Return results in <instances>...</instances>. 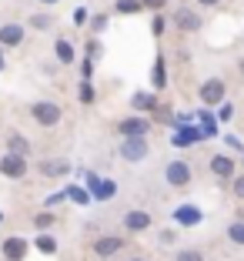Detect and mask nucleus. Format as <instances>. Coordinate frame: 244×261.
I'll use <instances>...</instances> for the list:
<instances>
[{
	"label": "nucleus",
	"mask_w": 244,
	"mask_h": 261,
	"mask_svg": "<svg viewBox=\"0 0 244 261\" xmlns=\"http://www.w3.org/2000/svg\"><path fill=\"white\" fill-rule=\"evenodd\" d=\"M91 23H94V31H104V23H107V17H94Z\"/></svg>",
	"instance_id": "34"
},
{
	"label": "nucleus",
	"mask_w": 244,
	"mask_h": 261,
	"mask_svg": "<svg viewBox=\"0 0 244 261\" xmlns=\"http://www.w3.org/2000/svg\"><path fill=\"white\" fill-rule=\"evenodd\" d=\"M27 151H31V141L23 138V134H10V138H7V154H20V158H27Z\"/></svg>",
	"instance_id": "16"
},
{
	"label": "nucleus",
	"mask_w": 244,
	"mask_h": 261,
	"mask_svg": "<svg viewBox=\"0 0 244 261\" xmlns=\"http://www.w3.org/2000/svg\"><path fill=\"white\" fill-rule=\"evenodd\" d=\"M177 261H204V254H201V251H194V248H187V251H181V254H177Z\"/></svg>",
	"instance_id": "27"
},
{
	"label": "nucleus",
	"mask_w": 244,
	"mask_h": 261,
	"mask_svg": "<svg viewBox=\"0 0 244 261\" xmlns=\"http://www.w3.org/2000/svg\"><path fill=\"white\" fill-rule=\"evenodd\" d=\"M121 158L124 161H144L147 158V141L144 138H127L121 144Z\"/></svg>",
	"instance_id": "4"
},
{
	"label": "nucleus",
	"mask_w": 244,
	"mask_h": 261,
	"mask_svg": "<svg viewBox=\"0 0 244 261\" xmlns=\"http://www.w3.org/2000/svg\"><path fill=\"white\" fill-rule=\"evenodd\" d=\"M40 4H57V0H40Z\"/></svg>",
	"instance_id": "37"
},
{
	"label": "nucleus",
	"mask_w": 244,
	"mask_h": 261,
	"mask_svg": "<svg viewBox=\"0 0 244 261\" xmlns=\"http://www.w3.org/2000/svg\"><path fill=\"white\" fill-rule=\"evenodd\" d=\"M228 238L234 241V245H241V248H244V221H231V228H228Z\"/></svg>",
	"instance_id": "18"
},
{
	"label": "nucleus",
	"mask_w": 244,
	"mask_h": 261,
	"mask_svg": "<svg viewBox=\"0 0 244 261\" xmlns=\"http://www.w3.org/2000/svg\"><path fill=\"white\" fill-rule=\"evenodd\" d=\"M201 130H204V134H214V130H218V124H214V117L207 114V111H201Z\"/></svg>",
	"instance_id": "24"
},
{
	"label": "nucleus",
	"mask_w": 244,
	"mask_h": 261,
	"mask_svg": "<svg viewBox=\"0 0 244 261\" xmlns=\"http://www.w3.org/2000/svg\"><path fill=\"white\" fill-rule=\"evenodd\" d=\"M34 27H37V31H47V27H50V17H47V14H37V17H34Z\"/></svg>",
	"instance_id": "28"
},
{
	"label": "nucleus",
	"mask_w": 244,
	"mask_h": 261,
	"mask_svg": "<svg viewBox=\"0 0 244 261\" xmlns=\"http://www.w3.org/2000/svg\"><path fill=\"white\" fill-rule=\"evenodd\" d=\"M141 4H144V7H151V10H160L168 0H141Z\"/></svg>",
	"instance_id": "31"
},
{
	"label": "nucleus",
	"mask_w": 244,
	"mask_h": 261,
	"mask_svg": "<svg viewBox=\"0 0 244 261\" xmlns=\"http://www.w3.org/2000/svg\"><path fill=\"white\" fill-rule=\"evenodd\" d=\"M37 251H44V254H53V251H57V241H53L50 234H40V238H37Z\"/></svg>",
	"instance_id": "21"
},
{
	"label": "nucleus",
	"mask_w": 244,
	"mask_h": 261,
	"mask_svg": "<svg viewBox=\"0 0 244 261\" xmlns=\"http://www.w3.org/2000/svg\"><path fill=\"white\" fill-rule=\"evenodd\" d=\"M218 117H221V121H231V117H234V108H231V104H224V108H221V114H218Z\"/></svg>",
	"instance_id": "30"
},
{
	"label": "nucleus",
	"mask_w": 244,
	"mask_h": 261,
	"mask_svg": "<svg viewBox=\"0 0 244 261\" xmlns=\"http://www.w3.org/2000/svg\"><path fill=\"white\" fill-rule=\"evenodd\" d=\"M31 114H34V121H37L40 127H53V124L61 121V108L50 104V100H37V104L31 108Z\"/></svg>",
	"instance_id": "1"
},
{
	"label": "nucleus",
	"mask_w": 244,
	"mask_h": 261,
	"mask_svg": "<svg viewBox=\"0 0 244 261\" xmlns=\"http://www.w3.org/2000/svg\"><path fill=\"white\" fill-rule=\"evenodd\" d=\"M0 70H4V50H0Z\"/></svg>",
	"instance_id": "36"
},
{
	"label": "nucleus",
	"mask_w": 244,
	"mask_h": 261,
	"mask_svg": "<svg viewBox=\"0 0 244 261\" xmlns=\"http://www.w3.org/2000/svg\"><path fill=\"white\" fill-rule=\"evenodd\" d=\"M80 97H84V100H94V91H91V84H84V87H80Z\"/></svg>",
	"instance_id": "33"
},
{
	"label": "nucleus",
	"mask_w": 244,
	"mask_h": 261,
	"mask_svg": "<svg viewBox=\"0 0 244 261\" xmlns=\"http://www.w3.org/2000/svg\"><path fill=\"white\" fill-rule=\"evenodd\" d=\"M147 130H151V121H144V117H124L121 121L124 138H147Z\"/></svg>",
	"instance_id": "6"
},
{
	"label": "nucleus",
	"mask_w": 244,
	"mask_h": 261,
	"mask_svg": "<svg viewBox=\"0 0 244 261\" xmlns=\"http://www.w3.org/2000/svg\"><path fill=\"white\" fill-rule=\"evenodd\" d=\"M0 174L4 177H23L27 174V158H20V154H4V158H0Z\"/></svg>",
	"instance_id": "2"
},
{
	"label": "nucleus",
	"mask_w": 244,
	"mask_h": 261,
	"mask_svg": "<svg viewBox=\"0 0 244 261\" xmlns=\"http://www.w3.org/2000/svg\"><path fill=\"white\" fill-rule=\"evenodd\" d=\"M67 198H74L77 204H87V201H91V194H87L84 188H77V185H74V188H67Z\"/></svg>",
	"instance_id": "23"
},
{
	"label": "nucleus",
	"mask_w": 244,
	"mask_h": 261,
	"mask_svg": "<svg viewBox=\"0 0 244 261\" xmlns=\"http://www.w3.org/2000/svg\"><path fill=\"white\" fill-rule=\"evenodd\" d=\"M164 177H168V185L184 188L187 181H191V164H187V161H171L168 171H164Z\"/></svg>",
	"instance_id": "3"
},
{
	"label": "nucleus",
	"mask_w": 244,
	"mask_h": 261,
	"mask_svg": "<svg viewBox=\"0 0 244 261\" xmlns=\"http://www.w3.org/2000/svg\"><path fill=\"white\" fill-rule=\"evenodd\" d=\"M0 221H4V215H0Z\"/></svg>",
	"instance_id": "39"
},
{
	"label": "nucleus",
	"mask_w": 244,
	"mask_h": 261,
	"mask_svg": "<svg viewBox=\"0 0 244 261\" xmlns=\"http://www.w3.org/2000/svg\"><path fill=\"white\" fill-rule=\"evenodd\" d=\"M114 191H117L114 181H100L97 191H94V198H97V201H111V198H114Z\"/></svg>",
	"instance_id": "17"
},
{
	"label": "nucleus",
	"mask_w": 244,
	"mask_h": 261,
	"mask_svg": "<svg viewBox=\"0 0 244 261\" xmlns=\"http://www.w3.org/2000/svg\"><path fill=\"white\" fill-rule=\"evenodd\" d=\"M174 221L184 224V228H194V224L201 221V211H198V207H191V204H181V207L174 211Z\"/></svg>",
	"instance_id": "13"
},
{
	"label": "nucleus",
	"mask_w": 244,
	"mask_h": 261,
	"mask_svg": "<svg viewBox=\"0 0 244 261\" xmlns=\"http://www.w3.org/2000/svg\"><path fill=\"white\" fill-rule=\"evenodd\" d=\"M234 194H237V198H244V174L234 177Z\"/></svg>",
	"instance_id": "32"
},
{
	"label": "nucleus",
	"mask_w": 244,
	"mask_h": 261,
	"mask_svg": "<svg viewBox=\"0 0 244 261\" xmlns=\"http://www.w3.org/2000/svg\"><path fill=\"white\" fill-rule=\"evenodd\" d=\"M23 254H27V241L23 238H7L4 241V258L7 261H23Z\"/></svg>",
	"instance_id": "11"
},
{
	"label": "nucleus",
	"mask_w": 244,
	"mask_h": 261,
	"mask_svg": "<svg viewBox=\"0 0 244 261\" xmlns=\"http://www.w3.org/2000/svg\"><path fill=\"white\" fill-rule=\"evenodd\" d=\"M141 7H144L141 0H117V14H138Z\"/></svg>",
	"instance_id": "20"
},
{
	"label": "nucleus",
	"mask_w": 244,
	"mask_h": 261,
	"mask_svg": "<svg viewBox=\"0 0 244 261\" xmlns=\"http://www.w3.org/2000/svg\"><path fill=\"white\" fill-rule=\"evenodd\" d=\"M224 144H228V147H234V151H241V147H244V144H241V141H237V138H234V134H228V138H224Z\"/></svg>",
	"instance_id": "29"
},
{
	"label": "nucleus",
	"mask_w": 244,
	"mask_h": 261,
	"mask_svg": "<svg viewBox=\"0 0 244 261\" xmlns=\"http://www.w3.org/2000/svg\"><path fill=\"white\" fill-rule=\"evenodd\" d=\"M201 100H204L207 108H211V104H221L224 100V81H218V77L204 81V84H201Z\"/></svg>",
	"instance_id": "5"
},
{
	"label": "nucleus",
	"mask_w": 244,
	"mask_h": 261,
	"mask_svg": "<svg viewBox=\"0 0 244 261\" xmlns=\"http://www.w3.org/2000/svg\"><path fill=\"white\" fill-rule=\"evenodd\" d=\"M154 87H164V61H154Z\"/></svg>",
	"instance_id": "25"
},
{
	"label": "nucleus",
	"mask_w": 244,
	"mask_h": 261,
	"mask_svg": "<svg viewBox=\"0 0 244 261\" xmlns=\"http://www.w3.org/2000/svg\"><path fill=\"white\" fill-rule=\"evenodd\" d=\"M138 111H147V108H154V97L151 94H134V100H130Z\"/></svg>",
	"instance_id": "22"
},
{
	"label": "nucleus",
	"mask_w": 244,
	"mask_h": 261,
	"mask_svg": "<svg viewBox=\"0 0 244 261\" xmlns=\"http://www.w3.org/2000/svg\"><path fill=\"white\" fill-rule=\"evenodd\" d=\"M57 57H61L64 64H74V47H70L67 40H57Z\"/></svg>",
	"instance_id": "19"
},
{
	"label": "nucleus",
	"mask_w": 244,
	"mask_h": 261,
	"mask_svg": "<svg viewBox=\"0 0 244 261\" xmlns=\"http://www.w3.org/2000/svg\"><path fill=\"white\" fill-rule=\"evenodd\" d=\"M121 248H124V241L117 238V234H104V238L94 241V251H97L100 258H111V254H117Z\"/></svg>",
	"instance_id": "8"
},
{
	"label": "nucleus",
	"mask_w": 244,
	"mask_h": 261,
	"mask_svg": "<svg viewBox=\"0 0 244 261\" xmlns=\"http://www.w3.org/2000/svg\"><path fill=\"white\" fill-rule=\"evenodd\" d=\"M237 67H241V74H244V61H241V64H237Z\"/></svg>",
	"instance_id": "38"
},
{
	"label": "nucleus",
	"mask_w": 244,
	"mask_h": 261,
	"mask_svg": "<svg viewBox=\"0 0 244 261\" xmlns=\"http://www.w3.org/2000/svg\"><path fill=\"white\" fill-rule=\"evenodd\" d=\"M67 171H70V164L64 161V158H50V161L44 158V161H40V174L44 177H64Z\"/></svg>",
	"instance_id": "9"
},
{
	"label": "nucleus",
	"mask_w": 244,
	"mask_h": 261,
	"mask_svg": "<svg viewBox=\"0 0 244 261\" xmlns=\"http://www.w3.org/2000/svg\"><path fill=\"white\" fill-rule=\"evenodd\" d=\"M201 7H214V4H221V0H198Z\"/></svg>",
	"instance_id": "35"
},
{
	"label": "nucleus",
	"mask_w": 244,
	"mask_h": 261,
	"mask_svg": "<svg viewBox=\"0 0 244 261\" xmlns=\"http://www.w3.org/2000/svg\"><path fill=\"white\" fill-rule=\"evenodd\" d=\"M20 40H23L20 23H4V27H0V47H17Z\"/></svg>",
	"instance_id": "10"
},
{
	"label": "nucleus",
	"mask_w": 244,
	"mask_h": 261,
	"mask_svg": "<svg viewBox=\"0 0 244 261\" xmlns=\"http://www.w3.org/2000/svg\"><path fill=\"white\" fill-rule=\"evenodd\" d=\"M34 224H37V228H50V224H53V215H50V211H40V215L34 218Z\"/></svg>",
	"instance_id": "26"
},
{
	"label": "nucleus",
	"mask_w": 244,
	"mask_h": 261,
	"mask_svg": "<svg viewBox=\"0 0 244 261\" xmlns=\"http://www.w3.org/2000/svg\"><path fill=\"white\" fill-rule=\"evenodd\" d=\"M174 23H177V31H184V34L201 31V17L194 14V10H187V7H181V10L174 14Z\"/></svg>",
	"instance_id": "7"
},
{
	"label": "nucleus",
	"mask_w": 244,
	"mask_h": 261,
	"mask_svg": "<svg viewBox=\"0 0 244 261\" xmlns=\"http://www.w3.org/2000/svg\"><path fill=\"white\" fill-rule=\"evenodd\" d=\"M124 224H127V231H147L151 228V215H147V211H127V215H124Z\"/></svg>",
	"instance_id": "12"
},
{
	"label": "nucleus",
	"mask_w": 244,
	"mask_h": 261,
	"mask_svg": "<svg viewBox=\"0 0 244 261\" xmlns=\"http://www.w3.org/2000/svg\"><path fill=\"white\" fill-rule=\"evenodd\" d=\"M211 171L218 177H234V161H231L228 154H214L211 158Z\"/></svg>",
	"instance_id": "14"
},
{
	"label": "nucleus",
	"mask_w": 244,
	"mask_h": 261,
	"mask_svg": "<svg viewBox=\"0 0 244 261\" xmlns=\"http://www.w3.org/2000/svg\"><path fill=\"white\" fill-rule=\"evenodd\" d=\"M201 134H204V130L184 127V130H177V134H174V141H171V144H174V147H191V144H198V141H201Z\"/></svg>",
	"instance_id": "15"
}]
</instances>
